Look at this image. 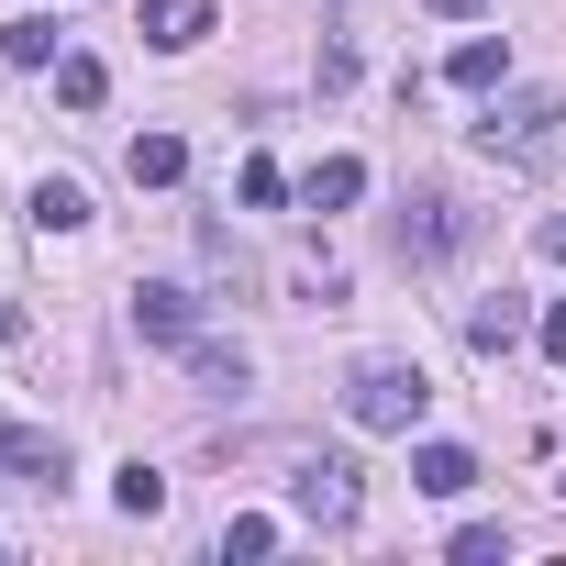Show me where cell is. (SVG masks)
Wrapping results in <instances>:
<instances>
[{
	"instance_id": "1",
	"label": "cell",
	"mask_w": 566,
	"mask_h": 566,
	"mask_svg": "<svg viewBox=\"0 0 566 566\" xmlns=\"http://www.w3.org/2000/svg\"><path fill=\"white\" fill-rule=\"evenodd\" d=\"M478 156L489 167H555L566 156V90H500L478 112Z\"/></svg>"
},
{
	"instance_id": "2",
	"label": "cell",
	"mask_w": 566,
	"mask_h": 566,
	"mask_svg": "<svg viewBox=\"0 0 566 566\" xmlns=\"http://www.w3.org/2000/svg\"><path fill=\"white\" fill-rule=\"evenodd\" d=\"M422 411H433V378H422L411 356H367V367L345 378V422H356V433H422Z\"/></svg>"
},
{
	"instance_id": "3",
	"label": "cell",
	"mask_w": 566,
	"mask_h": 566,
	"mask_svg": "<svg viewBox=\"0 0 566 566\" xmlns=\"http://www.w3.org/2000/svg\"><path fill=\"white\" fill-rule=\"evenodd\" d=\"M389 244H400V266H444V255L478 244V211H467L455 189H411L400 222H389Z\"/></svg>"
},
{
	"instance_id": "4",
	"label": "cell",
	"mask_w": 566,
	"mask_h": 566,
	"mask_svg": "<svg viewBox=\"0 0 566 566\" xmlns=\"http://www.w3.org/2000/svg\"><path fill=\"white\" fill-rule=\"evenodd\" d=\"M290 511H301L312 533H356V511H367V467H356V455H301Z\"/></svg>"
},
{
	"instance_id": "5",
	"label": "cell",
	"mask_w": 566,
	"mask_h": 566,
	"mask_svg": "<svg viewBox=\"0 0 566 566\" xmlns=\"http://www.w3.org/2000/svg\"><path fill=\"white\" fill-rule=\"evenodd\" d=\"M134 334L145 345H189L200 334V290H178V277H134Z\"/></svg>"
},
{
	"instance_id": "6",
	"label": "cell",
	"mask_w": 566,
	"mask_h": 566,
	"mask_svg": "<svg viewBox=\"0 0 566 566\" xmlns=\"http://www.w3.org/2000/svg\"><path fill=\"white\" fill-rule=\"evenodd\" d=\"M0 478H23V489H67V433L0 422Z\"/></svg>"
},
{
	"instance_id": "7",
	"label": "cell",
	"mask_w": 566,
	"mask_h": 566,
	"mask_svg": "<svg viewBox=\"0 0 566 566\" xmlns=\"http://www.w3.org/2000/svg\"><path fill=\"white\" fill-rule=\"evenodd\" d=\"M178 356H189V378H200L211 400H244V378H255V356H244V345H222V334H189Z\"/></svg>"
},
{
	"instance_id": "8",
	"label": "cell",
	"mask_w": 566,
	"mask_h": 566,
	"mask_svg": "<svg viewBox=\"0 0 566 566\" xmlns=\"http://www.w3.org/2000/svg\"><path fill=\"white\" fill-rule=\"evenodd\" d=\"M156 56H189L200 34H211V0H145V23H134Z\"/></svg>"
},
{
	"instance_id": "9",
	"label": "cell",
	"mask_w": 566,
	"mask_h": 566,
	"mask_svg": "<svg viewBox=\"0 0 566 566\" xmlns=\"http://www.w3.org/2000/svg\"><path fill=\"white\" fill-rule=\"evenodd\" d=\"M411 489H422V500H467V489H478V455H467V444H411Z\"/></svg>"
},
{
	"instance_id": "10",
	"label": "cell",
	"mask_w": 566,
	"mask_h": 566,
	"mask_svg": "<svg viewBox=\"0 0 566 566\" xmlns=\"http://www.w3.org/2000/svg\"><path fill=\"white\" fill-rule=\"evenodd\" d=\"M444 78H455V90H511V45H500V34H467V45L444 56Z\"/></svg>"
},
{
	"instance_id": "11",
	"label": "cell",
	"mask_w": 566,
	"mask_h": 566,
	"mask_svg": "<svg viewBox=\"0 0 566 566\" xmlns=\"http://www.w3.org/2000/svg\"><path fill=\"white\" fill-rule=\"evenodd\" d=\"M123 167H134V189H178V178H189V145H178V134H134Z\"/></svg>"
},
{
	"instance_id": "12",
	"label": "cell",
	"mask_w": 566,
	"mask_h": 566,
	"mask_svg": "<svg viewBox=\"0 0 566 566\" xmlns=\"http://www.w3.org/2000/svg\"><path fill=\"white\" fill-rule=\"evenodd\" d=\"M301 200H312V211H356V200H367V156H323V167L301 178Z\"/></svg>"
},
{
	"instance_id": "13",
	"label": "cell",
	"mask_w": 566,
	"mask_h": 566,
	"mask_svg": "<svg viewBox=\"0 0 566 566\" xmlns=\"http://www.w3.org/2000/svg\"><path fill=\"white\" fill-rule=\"evenodd\" d=\"M0 56H12V67H56V56H67L56 12H23V23H0Z\"/></svg>"
},
{
	"instance_id": "14",
	"label": "cell",
	"mask_w": 566,
	"mask_h": 566,
	"mask_svg": "<svg viewBox=\"0 0 566 566\" xmlns=\"http://www.w3.org/2000/svg\"><path fill=\"white\" fill-rule=\"evenodd\" d=\"M522 334H533V312H522V301H511V290H500V301H478V312H467V345H478V356H500V345H522Z\"/></svg>"
},
{
	"instance_id": "15",
	"label": "cell",
	"mask_w": 566,
	"mask_h": 566,
	"mask_svg": "<svg viewBox=\"0 0 566 566\" xmlns=\"http://www.w3.org/2000/svg\"><path fill=\"white\" fill-rule=\"evenodd\" d=\"M56 101H67V112H101V101H112V67L67 45V56H56Z\"/></svg>"
},
{
	"instance_id": "16",
	"label": "cell",
	"mask_w": 566,
	"mask_h": 566,
	"mask_svg": "<svg viewBox=\"0 0 566 566\" xmlns=\"http://www.w3.org/2000/svg\"><path fill=\"white\" fill-rule=\"evenodd\" d=\"M34 222H45V233H78V222H90V189H78V178H34Z\"/></svg>"
},
{
	"instance_id": "17",
	"label": "cell",
	"mask_w": 566,
	"mask_h": 566,
	"mask_svg": "<svg viewBox=\"0 0 566 566\" xmlns=\"http://www.w3.org/2000/svg\"><path fill=\"white\" fill-rule=\"evenodd\" d=\"M112 500H123V522H156V511H167V478H156L145 455H134V467L112 478Z\"/></svg>"
},
{
	"instance_id": "18",
	"label": "cell",
	"mask_w": 566,
	"mask_h": 566,
	"mask_svg": "<svg viewBox=\"0 0 566 566\" xmlns=\"http://www.w3.org/2000/svg\"><path fill=\"white\" fill-rule=\"evenodd\" d=\"M233 189H244V211H277V200H290V167H277V156H244Z\"/></svg>"
},
{
	"instance_id": "19",
	"label": "cell",
	"mask_w": 566,
	"mask_h": 566,
	"mask_svg": "<svg viewBox=\"0 0 566 566\" xmlns=\"http://www.w3.org/2000/svg\"><path fill=\"white\" fill-rule=\"evenodd\" d=\"M233 555H277V522H266V511H233V522H222V566H233Z\"/></svg>"
},
{
	"instance_id": "20",
	"label": "cell",
	"mask_w": 566,
	"mask_h": 566,
	"mask_svg": "<svg viewBox=\"0 0 566 566\" xmlns=\"http://www.w3.org/2000/svg\"><path fill=\"white\" fill-rule=\"evenodd\" d=\"M500 555H511L500 522H467V533H455V566H500Z\"/></svg>"
},
{
	"instance_id": "21",
	"label": "cell",
	"mask_w": 566,
	"mask_h": 566,
	"mask_svg": "<svg viewBox=\"0 0 566 566\" xmlns=\"http://www.w3.org/2000/svg\"><path fill=\"white\" fill-rule=\"evenodd\" d=\"M533 345H544V356L566 367V301H544V312H533Z\"/></svg>"
},
{
	"instance_id": "22",
	"label": "cell",
	"mask_w": 566,
	"mask_h": 566,
	"mask_svg": "<svg viewBox=\"0 0 566 566\" xmlns=\"http://www.w3.org/2000/svg\"><path fill=\"white\" fill-rule=\"evenodd\" d=\"M533 255H544V266H566V211H555V222L533 233Z\"/></svg>"
},
{
	"instance_id": "23",
	"label": "cell",
	"mask_w": 566,
	"mask_h": 566,
	"mask_svg": "<svg viewBox=\"0 0 566 566\" xmlns=\"http://www.w3.org/2000/svg\"><path fill=\"white\" fill-rule=\"evenodd\" d=\"M422 12H433V23H478V12H489V0H422Z\"/></svg>"
}]
</instances>
